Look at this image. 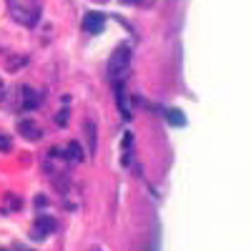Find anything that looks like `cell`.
<instances>
[{"mask_svg": "<svg viewBox=\"0 0 251 251\" xmlns=\"http://www.w3.org/2000/svg\"><path fill=\"white\" fill-rule=\"evenodd\" d=\"M53 231H55V219H50V216H40V219L35 221L33 239H46V236L53 234Z\"/></svg>", "mask_w": 251, "mask_h": 251, "instance_id": "cell-3", "label": "cell"}, {"mask_svg": "<svg viewBox=\"0 0 251 251\" xmlns=\"http://www.w3.org/2000/svg\"><path fill=\"white\" fill-rule=\"evenodd\" d=\"M166 118H169L171 126H186V116L178 108H169V111H166Z\"/></svg>", "mask_w": 251, "mask_h": 251, "instance_id": "cell-6", "label": "cell"}, {"mask_svg": "<svg viewBox=\"0 0 251 251\" xmlns=\"http://www.w3.org/2000/svg\"><path fill=\"white\" fill-rule=\"evenodd\" d=\"M0 146H3V149L8 151V149H10V141H8V138H0Z\"/></svg>", "mask_w": 251, "mask_h": 251, "instance_id": "cell-11", "label": "cell"}, {"mask_svg": "<svg viewBox=\"0 0 251 251\" xmlns=\"http://www.w3.org/2000/svg\"><path fill=\"white\" fill-rule=\"evenodd\" d=\"M23 96H25V111H33L35 108V103H38V96L33 93V88H23Z\"/></svg>", "mask_w": 251, "mask_h": 251, "instance_id": "cell-7", "label": "cell"}, {"mask_svg": "<svg viewBox=\"0 0 251 251\" xmlns=\"http://www.w3.org/2000/svg\"><path fill=\"white\" fill-rule=\"evenodd\" d=\"M116 100H118V108L123 111V116L131 118V103H128V93H126L123 83H118V86H116Z\"/></svg>", "mask_w": 251, "mask_h": 251, "instance_id": "cell-4", "label": "cell"}, {"mask_svg": "<svg viewBox=\"0 0 251 251\" xmlns=\"http://www.w3.org/2000/svg\"><path fill=\"white\" fill-rule=\"evenodd\" d=\"M20 133H23L28 141H38L40 136H43V133H40V128H38L33 121H20Z\"/></svg>", "mask_w": 251, "mask_h": 251, "instance_id": "cell-5", "label": "cell"}, {"mask_svg": "<svg viewBox=\"0 0 251 251\" xmlns=\"http://www.w3.org/2000/svg\"><path fill=\"white\" fill-rule=\"evenodd\" d=\"M68 151H71L68 156H71L73 161H83V149H80V143H78V141H73V143L68 146Z\"/></svg>", "mask_w": 251, "mask_h": 251, "instance_id": "cell-9", "label": "cell"}, {"mask_svg": "<svg viewBox=\"0 0 251 251\" xmlns=\"http://www.w3.org/2000/svg\"><path fill=\"white\" fill-rule=\"evenodd\" d=\"M55 123H58V126H66V123H68V111L58 113V116H55Z\"/></svg>", "mask_w": 251, "mask_h": 251, "instance_id": "cell-10", "label": "cell"}, {"mask_svg": "<svg viewBox=\"0 0 251 251\" xmlns=\"http://www.w3.org/2000/svg\"><path fill=\"white\" fill-rule=\"evenodd\" d=\"M0 93H3V80H0Z\"/></svg>", "mask_w": 251, "mask_h": 251, "instance_id": "cell-13", "label": "cell"}, {"mask_svg": "<svg viewBox=\"0 0 251 251\" xmlns=\"http://www.w3.org/2000/svg\"><path fill=\"white\" fill-rule=\"evenodd\" d=\"M86 133H88V143H91V153L96 151V123L86 121Z\"/></svg>", "mask_w": 251, "mask_h": 251, "instance_id": "cell-8", "label": "cell"}, {"mask_svg": "<svg viewBox=\"0 0 251 251\" xmlns=\"http://www.w3.org/2000/svg\"><path fill=\"white\" fill-rule=\"evenodd\" d=\"M103 28H106V15L103 13H86L83 15V30L88 33H103Z\"/></svg>", "mask_w": 251, "mask_h": 251, "instance_id": "cell-2", "label": "cell"}, {"mask_svg": "<svg viewBox=\"0 0 251 251\" xmlns=\"http://www.w3.org/2000/svg\"><path fill=\"white\" fill-rule=\"evenodd\" d=\"M128 63H131V48L128 46H118L108 60V78L111 80H121L128 71Z\"/></svg>", "mask_w": 251, "mask_h": 251, "instance_id": "cell-1", "label": "cell"}, {"mask_svg": "<svg viewBox=\"0 0 251 251\" xmlns=\"http://www.w3.org/2000/svg\"><path fill=\"white\" fill-rule=\"evenodd\" d=\"M123 3H141V0H123Z\"/></svg>", "mask_w": 251, "mask_h": 251, "instance_id": "cell-12", "label": "cell"}]
</instances>
